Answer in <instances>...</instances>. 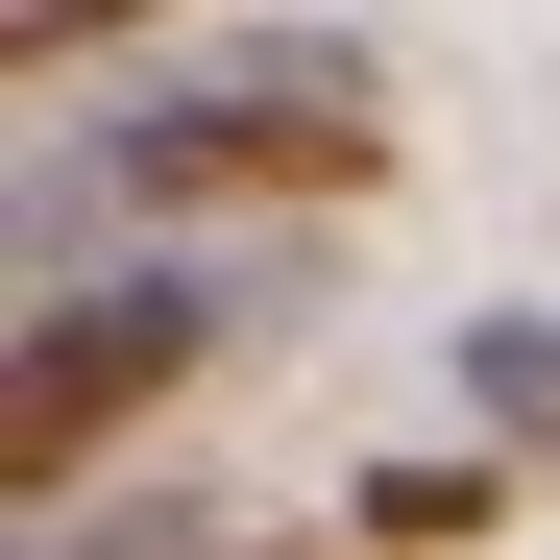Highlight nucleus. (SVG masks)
<instances>
[{
	"label": "nucleus",
	"instance_id": "7",
	"mask_svg": "<svg viewBox=\"0 0 560 560\" xmlns=\"http://www.w3.org/2000/svg\"><path fill=\"white\" fill-rule=\"evenodd\" d=\"M220 560H341V536H293V512H268V536H220Z\"/></svg>",
	"mask_w": 560,
	"mask_h": 560
},
{
	"label": "nucleus",
	"instance_id": "1",
	"mask_svg": "<svg viewBox=\"0 0 560 560\" xmlns=\"http://www.w3.org/2000/svg\"><path fill=\"white\" fill-rule=\"evenodd\" d=\"M415 171V122H390V73H365V25H220L196 73H147V98L98 122V220H147V244H220V220H365Z\"/></svg>",
	"mask_w": 560,
	"mask_h": 560
},
{
	"label": "nucleus",
	"instance_id": "5",
	"mask_svg": "<svg viewBox=\"0 0 560 560\" xmlns=\"http://www.w3.org/2000/svg\"><path fill=\"white\" fill-rule=\"evenodd\" d=\"M244 512H196V488H98V512H49L25 560H220Z\"/></svg>",
	"mask_w": 560,
	"mask_h": 560
},
{
	"label": "nucleus",
	"instance_id": "2",
	"mask_svg": "<svg viewBox=\"0 0 560 560\" xmlns=\"http://www.w3.org/2000/svg\"><path fill=\"white\" fill-rule=\"evenodd\" d=\"M268 317V268L244 244H122V268H49L25 293V341H0V488H25V536L49 512H98V463L196 390V365Z\"/></svg>",
	"mask_w": 560,
	"mask_h": 560
},
{
	"label": "nucleus",
	"instance_id": "6",
	"mask_svg": "<svg viewBox=\"0 0 560 560\" xmlns=\"http://www.w3.org/2000/svg\"><path fill=\"white\" fill-rule=\"evenodd\" d=\"M147 25H171V0H0V49H25V98H49L73 49H147Z\"/></svg>",
	"mask_w": 560,
	"mask_h": 560
},
{
	"label": "nucleus",
	"instance_id": "3",
	"mask_svg": "<svg viewBox=\"0 0 560 560\" xmlns=\"http://www.w3.org/2000/svg\"><path fill=\"white\" fill-rule=\"evenodd\" d=\"M512 512H536V463H512V439H463V415H439V439H390V463H341V488H317V536H341V560H488Z\"/></svg>",
	"mask_w": 560,
	"mask_h": 560
},
{
	"label": "nucleus",
	"instance_id": "4",
	"mask_svg": "<svg viewBox=\"0 0 560 560\" xmlns=\"http://www.w3.org/2000/svg\"><path fill=\"white\" fill-rule=\"evenodd\" d=\"M439 390H463V439L560 463V317H463V341H439Z\"/></svg>",
	"mask_w": 560,
	"mask_h": 560
}]
</instances>
